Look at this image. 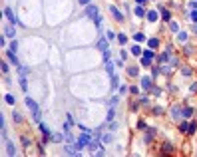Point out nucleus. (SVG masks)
<instances>
[{"instance_id": "nucleus-1", "label": "nucleus", "mask_w": 197, "mask_h": 157, "mask_svg": "<svg viewBox=\"0 0 197 157\" xmlns=\"http://www.w3.org/2000/svg\"><path fill=\"white\" fill-rule=\"evenodd\" d=\"M24 101H26V105L30 108V112H32V117H34V121L36 124H40L42 121V113H40V105L36 104L32 97H24Z\"/></svg>"}, {"instance_id": "nucleus-2", "label": "nucleus", "mask_w": 197, "mask_h": 157, "mask_svg": "<svg viewBox=\"0 0 197 157\" xmlns=\"http://www.w3.org/2000/svg\"><path fill=\"white\" fill-rule=\"evenodd\" d=\"M90 141H92V133H90V131H82V135H80L78 141H76L78 151H82L84 147H88V145H90Z\"/></svg>"}, {"instance_id": "nucleus-3", "label": "nucleus", "mask_w": 197, "mask_h": 157, "mask_svg": "<svg viewBox=\"0 0 197 157\" xmlns=\"http://www.w3.org/2000/svg\"><path fill=\"white\" fill-rule=\"evenodd\" d=\"M181 105H173V108H171V112H169V116H171V120L173 121H181L183 120V112H181Z\"/></svg>"}, {"instance_id": "nucleus-4", "label": "nucleus", "mask_w": 197, "mask_h": 157, "mask_svg": "<svg viewBox=\"0 0 197 157\" xmlns=\"http://www.w3.org/2000/svg\"><path fill=\"white\" fill-rule=\"evenodd\" d=\"M100 16V10H98V6H94V4H88L86 6V18H92V20H96Z\"/></svg>"}, {"instance_id": "nucleus-5", "label": "nucleus", "mask_w": 197, "mask_h": 157, "mask_svg": "<svg viewBox=\"0 0 197 157\" xmlns=\"http://www.w3.org/2000/svg\"><path fill=\"white\" fill-rule=\"evenodd\" d=\"M169 60H171V48H165L161 54H159L157 62H159V64H169Z\"/></svg>"}, {"instance_id": "nucleus-6", "label": "nucleus", "mask_w": 197, "mask_h": 157, "mask_svg": "<svg viewBox=\"0 0 197 157\" xmlns=\"http://www.w3.org/2000/svg\"><path fill=\"white\" fill-rule=\"evenodd\" d=\"M145 20H148V22H157V20H159V12L157 10H148V12H145Z\"/></svg>"}, {"instance_id": "nucleus-7", "label": "nucleus", "mask_w": 197, "mask_h": 157, "mask_svg": "<svg viewBox=\"0 0 197 157\" xmlns=\"http://www.w3.org/2000/svg\"><path fill=\"white\" fill-rule=\"evenodd\" d=\"M4 16H6L8 20H10L12 24H20V26H22V22H18V20H16V16H14V12H12V8H4Z\"/></svg>"}, {"instance_id": "nucleus-8", "label": "nucleus", "mask_w": 197, "mask_h": 157, "mask_svg": "<svg viewBox=\"0 0 197 157\" xmlns=\"http://www.w3.org/2000/svg\"><path fill=\"white\" fill-rule=\"evenodd\" d=\"M110 14L114 16V20H116V22H124V14H121V12H120L116 6H110Z\"/></svg>"}, {"instance_id": "nucleus-9", "label": "nucleus", "mask_w": 197, "mask_h": 157, "mask_svg": "<svg viewBox=\"0 0 197 157\" xmlns=\"http://www.w3.org/2000/svg\"><path fill=\"white\" fill-rule=\"evenodd\" d=\"M98 50H100V52L110 50V40H108V38H100V40H98Z\"/></svg>"}, {"instance_id": "nucleus-10", "label": "nucleus", "mask_w": 197, "mask_h": 157, "mask_svg": "<svg viewBox=\"0 0 197 157\" xmlns=\"http://www.w3.org/2000/svg\"><path fill=\"white\" fill-rule=\"evenodd\" d=\"M4 145H6V153L10 155V157L16 155V147H14V143H12L10 139H4Z\"/></svg>"}, {"instance_id": "nucleus-11", "label": "nucleus", "mask_w": 197, "mask_h": 157, "mask_svg": "<svg viewBox=\"0 0 197 157\" xmlns=\"http://www.w3.org/2000/svg\"><path fill=\"white\" fill-rule=\"evenodd\" d=\"M152 86H153V80L149 78V76H144V78H141V88H144V90H152Z\"/></svg>"}, {"instance_id": "nucleus-12", "label": "nucleus", "mask_w": 197, "mask_h": 157, "mask_svg": "<svg viewBox=\"0 0 197 157\" xmlns=\"http://www.w3.org/2000/svg\"><path fill=\"white\" fill-rule=\"evenodd\" d=\"M64 153L66 155H78L80 151H78V147H74L72 143H68V145H64Z\"/></svg>"}, {"instance_id": "nucleus-13", "label": "nucleus", "mask_w": 197, "mask_h": 157, "mask_svg": "<svg viewBox=\"0 0 197 157\" xmlns=\"http://www.w3.org/2000/svg\"><path fill=\"white\" fill-rule=\"evenodd\" d=\"M181 112H183V120H191V117H193V108H189V105H183V109H181Z\"/></svg>"}, {"instance_id": "nucleus-14", "label": "nucleus", "mask_w": 197, "mask_h": 157, "mask_svg": "<svg viewBox=\"0 0 197 157\" xmlns=\"http://www.w3.org/2000/svg\"><path fill=\"white\" fill-rule=\"evenodd\" d=\"M187 40H189V34H187L185 30H179L177 32V42H179V44H185Z\"/></svg>"}, {"instance_id": "nucleus-15", "label": "nucleus", "mask_w": 197, "mask_h": 157, "mask_svg": "<svg viewBox=\"0 0 197 157\" xmlns=\"http://www.w3.org/2000/svg\"><path fill=\"white\" fill-rule=\"evenodd\" d=\"M38 129H40V133L44 135V137H50V139H52V135H50V129H48V125H46V124H42V121H40V124H38Z\"/></svg>"}, {"instance_id": "nucleus-16", "label": "nucleus", "mask_w": 197, "mask_h": 157, "mask_svg": "<svg viewBox=\"0 0 197 157\" xmlns=\"http://www.w3.org/2000/svg\"><path fill=\"white\" fill-rule=\"evenodd\" d=\"M156 133H157V129L156 127H148V133H145V143H149L153 137H156Z\"/></svg>"}, {"instance_id": "nucleus-17", "label": "nucleus", "mask_w": 197, "mask_h": 157, "mask_svg": "<svg viewBox=\"0 0 197 157\" xmlns=\"http://www.w3.org/2000/svg\"><path fill=\"white\" fill-rule=\"evenodd\" d=\"M161 151H163V153H173V145H171V141H163L161 143Z\"/></svg>"}, {"instance_id": "nucleus-18", "label": "nucleus", "mask_w": 197, "mask_h": 157, "mask_svg": "<svg viewBox=\"0 0 197 157\" xmlns=\"http://www.w3.org/2000/svg\"><path fill=\"white\" fill-rule=\"evenodd\" d=\"M128 76H129V78H137V76H140V68H137V66H129L128 68Z\"/></svg>"}, {"instance_id": "nucleus-19", "label": "nucleus", "mask_w": 197, "mask_h": 157, "mask_svg": "<svg viewBox=\"0 0 197 157\" xmlns=\"http://www.w3.org/2000/svg\"><path fill=\"white\" fill-rule=\"evenodd\" d=\"M159 12H161V20L171 22V12H169V10H165V8H159Z\"/></svg>"}, {"instance_id": "nucleus-20", "label": "nucleus", "mask_w": 197, "mask_h": 157, "mask_svg": "<svg viewBox=\"0 0 197 157\" xmlns=\"http://www.w3.org/2000/svg\"><path fill=\"white\" fill-rule=\"evenodd\" d=\"M179 131H181V133H187V129H189V121L187 120H181L179 121V127H177Z\"/></svg>"}, {"instance_id": "nucleus-21", "label": "nucleus", "mask_w": 197, "mask_h": 157, "mask_svg": "<svg viewBox=\"0 0 197 157\" xmlns=\"http://www.w3.org/2000/svg\"><path fill=\"white\" fill-rule=\"evenodd\" d=\"M4 36H8V38H14V36H16V30H14V26H4Z\"/></svg>"}, {"instance_id": "nucleus-22", "label": "nucleus", "mask_w": 197, "mask_h": 157, "mask_svg": "<svg viewBox=\"0 0 197 157\" xmlns=\"http://www.w3.org/2000/svg\"><path fill=\"white\" fill-rule=\"evenodd\" d=\"M148 48L157 50L159 48V40H157V38H149V40H148Z\"/></svg>"}, {"instance_id": "nucleus-23", "label": "nucleus", "mask_w": 197, "mask_h": 157, "mask_svg": "<svg viewBox=\"0 0 197 157\" xmlns=\"http://www.w3.org/2000/svg\"><path fill=\"white\" fill-rule=\"evenodd\" d=\"M145 12H148V10H144V6H141V4H137V6L133 8V14L140 16V18H141V16H145Z\"/></svg>"}, {"instance_id": "nucleus-24", "label": "nucleus", "mask_w": 197, "mask_h": 157, "mask_svg": "<svg viewBox=\"0 0 197 157\" xmlns=\"http://www.w3.org/2000/svg\"><path fill=\"white\" fill-rule=\"evenodd\" d=\"M129 50H132V56H141V54H144V50H141V48H140V46H137V44H133V46H132V48H129Z\"/></svg>"}, {"instance_id": "nucleus-25", "label": "nucleus", "mask_w": 197, "mask_h": 157, "mask_svg": "<svg viewBox=\"0 0 197 157\" xmlns=\"http://www.w3.org/2000/svg\"><path fill=\"white\" fill-rule=\"evenodd\" d=\"M197 133V121H189V129H187V135H195Z\"/></svg>"}, {"instance_id": "nucleus-26", "label": "nucleus", "mask_w": 197, "mask_h": 157, "mask_svg": "<svg viewBox=\"0 0 197 157\" xmlns=\"http://www.w3.org/2000/svg\"><path fill=\"white\" fill-rule=\"evenodd\" d=\"M0 127H2V139H6V120H4V116H0Z\"/></svg>"}, {"instance_id": "nucleus-27", "label": "nucleus", "mask_w": 197, "mask_h": 157, "mask_svg": "<svg viewBox=\"0 0 197 157\" xmlns=\"http://www.w3.org/2000/svg\"><path fill=\"white\" fill-rule=\"evenodd\" d=\"M106 72H108L110 76H114V74H116V72H114V62H112V60H108V62H106Z\"/></svg>"}, {"instance_id": "nucleus-28", "label": "nucleus", "mask_w": 197, "mask_h": 157, "mask_svg": "<svg viewBox=\"0 0 197 157\" xmlns=\"http://www.w3.org/2000/svg\"><path fill=\"white\" fill-rule=\"evenodd\" d=\"M141 56H145V58H152V60H156V50H144V54H141Z\"/></svg>"}, {"instance_id": "nucleus-29", "label": "nucleus", "mask_w": 197, "mask_h": 157, "mask_svg": "<svg viewBox=\"0 0 197 157\" xmlns=\"http://www.w3.org/2000/svg\"><path fill=\"white\" fill-rule=\"evenodd\" d=\"M12 120H14L16 124H22L24 117H22V113H20V112H12Z\"/></svg>"}, {"instance_id": "nucleus-30", "label": "nucleus", "mask_w": 197, "mask_h": 157, "mask_svg": "<svg viewBox=\"0 0 197 157\" xmlns=\"http://www.w3.org/2000/svg\"><path fill=\"white\" fill-rule=\"evenodd\" d=\"M20 88H22V92L28 90V80H26V76H20Z\"/></svg>"}, {"instance_id": "nucleus-31", "label": "nucleus", "mask_w": 197, "mask_h": 157, "mask_svg": "<svg viewBox=\"0 0 197 157\" xmlns=\"http://www.w3.org/2000/svg\"><path fill=\"white\" fill-rule=\"evenodd\" d=\"M20 143H22L24 147H30V145H32V139L26 137V135H22V137H20Z\"/></svg>"}, {"instance_id": "nucleus-32", "label": "nucleus", "mask_w": 197, "mask_h": 157, "mask_svg": "<svg viewBox=\"0 0 197 157\" xmlns=\"http://www.w3.org/2000/svg\"><path fill=\"white\" fill-rule=\"evenodd\" d=\"M114 117H116V109H114V108H110V109H108V117H106V124H108V121H114Z\"/></svg>"}, {"instance_id": "nucleus-33", "label": "nucleus", "mask_w": 197, "mask_h": 157, "mask_svg": "<svg viewBox=\"0 0 197 157\" xmlns=\"http://www.w3.org/2000/svg\"><path fill=\"white\" fill-rule=\"evenodd\" d=\"M152 58H145V56H141V66L144 68H152Z\"/></svg>"}, {"instance_id": "nucleus-34", "label": "nucleus", "mask_w": 197, "mask_h": 157, "mask_svg": "<svg viewBox=\"0 0 197 157\" xmlns=\"http://www.w3.org/2000/svg\"><path fill=\"white\" fill-rule=\"evenodd\" d=\"M8 60H10V64H14V66H20L18 60H16V56H14V52H10V50H8Z\"/></svg>"}, {"instance_id": "nucleus-35", "label": "nucleus", "mask_w": 197, "mask_h": 157, "mask_svg": "<svg viewBox=\"0 0 197 157\" xmlns=\"http://www.w3.org/2000/svg\"><path fill=\"white\" fill-rule=\"evenodd\" d=\"M118 86H120V78H118V76H112V88H114V90H118Z\"/></svg>"}, {"instance_id": "nucleus-36", "label": "nucleus", "mask_w": 197, "mask_h": 157, "mask_svg": "<svg viewBox=\"0 0 197 157\" xmlns=\"http://www.w3.org/2000/svg\"><path fill=\"white\" fill-rule=\"evenodd\" d=\"M133 40H136V42H144V40H145V36H144L141 32H136V34H133Z\"/></svg>"}, {"instance_id": "nucleus-37", "label": "nucleus", "mask_w": 197, "mask_h": 157, "mask_svg": "<svg viewBox=\"0 0 197 157\" xmlns=\"http://www.w3.org/2000/svg\"><path fill=\"white\" fill-rule=\"evenodd\" d=\"M118 42H120V46L128 44V36H125V34H120V36H118Z\"/></svg>"}, {"instance_id": "nucleus-38", "label": "nucleus", "mask_w": 197, "mask_h": 157, "mask_svg": "<svg viewBox=\"0 0 197 157\" xmlns=\"http://www.w3.org/2000/svg\"><path fill=\"white\" fill-rule=\"evenodd\" d=\"M4 101H6L8 105H12V104H14V96H12V94H6V96H4Z\"/></svg>"}, {"instance_id": "nucleus-39", "label": "nucleus", "mask_w": 197, "mask_h": 157, "mask_svg": "<svg viewBox=\"0 0 197 157\" xmlns=\"http://www.w3.org/2000/svg\"><path fill=\"white\" fill-rule=\"evenodd\" d=\"M62 137H64V133H52V141H54V143L62 141Z\"/></svg>"}, {"instance_id": "nucleus-40", "label": "nucleus", "mask_w": 197, "mask_h": 157, "mask_svg": "<svg viewBox=\"0 0 197 157\" xmlns=\"http://www.w3.org/2000/svg\"><path fill=\"white\" fill-rule=\"evenodd\" d=\"M102 141H104V143H110V141H114V135H112V133H108V135H102Z\"/></svg>"}, {"instance_id": "nucleus-41", "label": "nucleus", "mask_w": 197, "mask_h": 157, "mask_svg": "<svg viewBox=\"0 0 197 157\" xmlns=\"http://www.w3.org/2000/svg\"><path fill=\"white\" fill-rule=\"evenodd\" d=\"M129 94H132V96H140V88H137V86H129Z\"/></svg>"}, {"instance_id": "nucleus-42", "label": "nucleus", "mask_w": 197, "mask_h": 157, "mask_svg": "<svg viewBox=\"0 0 197 157\" xmlns=\"http://www.w3.org/2000/svg\"><path fill=\"white\" fill-rule=\"evenodd\" d=\"M189 20H191L193 24H197V10H191V12H189Z\"/></svg>"}, {"instance_id": "nucleus-43", "label": "nucleus", "mask_w": 197, "mask_h": 157, "mask_svg": "<svg viewBox=\"0 0 197 157\" xmlns=\"http://www.w3.org/2000/svg\"><path fill=\"white\" fill-rule=\"evenodd\" d=\"M169 30L171 32H179V24L177 22H169Z\"/></svg>"}, {"instance_id": "nucleus-44", "label": "nucleus", "mask_w": 197, "mask_h": 157, "mask_svg": "<svg viewBox=\"0 0 197 157\" xmlns=\"http://www.w3.org/2000/svg\"><path fill=\"white\" fill-rule=\"evenodd\" d=\"M10 52H18V42H16V40H12V44H10Z\"/></svg>"}, {"instance_id": "nucleus-45", "label": "nucleus", "mask_w": 197, "mask_h": 157, "mask_svg": "<svg viewBox=\"0 0 197 157\" xmlns=\"http://www.w3.org/2000/svg\"><path fill=\"white\" fill-rule=\"evenodd\" d=\"M137 129H148V124L144 120H137Z\"/></svg>"}, {"instance_id": "nucleus-46", "label": "nucleus", "mask_w": 197, "mask_h": 157, "mask_svg": "<svg viewBox=\"0 0 197 157\" xmlns=\"http://www.w3.org/2000/svg\"><path fill=\"white\" fill-rule=\"evenodd\" d=\"M118 101H120V97H118V96H114V97L110 100V108H116V105H118Z\"/></svg>"}, {"instance_id": "nucleus-47", "label": "nucleus", "mask_w": 197, "mask_h": 157, "mask_svg": "<svg viewBox=\"0 0 197 157\" xmlns=\"http://www.w3.org/2000/svg\"><path fill=\"white\" fill-rule=\"evenodd\" d=\"M153 116H163V108L156 105V108H153Z\"/></svg>"}, {"instance_id": "nucleus-48", "label": "nucleus", "mask_w": 197, "mask_h": 157, "mask_svg": "<svg viewBox=\"0 0 197 157\" xmlns=\"http://www.w3.org/2000/svg\"><path fill=\"white\" fill-rule=\"evenodd\" d=\"M128 92H129V88H128V86H120V96H125Z\"/></svg>"}, {"instance_id": "nucleus-49", "label": "nucleus", "mask_w": 197, "mask_h": 157, "mask_svg": "<svg viewBox=\"0 0 197 157\" xmlns=\"http://www.w3.org/2000/svg\"><path fill=\"white\" fill-rule=\"evenodd\" d=\"M161 72H163V74H169V72H171V68H173V66H165V64H161Z\"/></svg>"}, {"instance_id": "nucleus-50", "label": "nucleus", "mask_w": 197, "mask_h": 157, "mask_svg": "<svg viewBox=\"0 0 197 157\" xmlns=\"http://www.w3.org/2000/svg\"><path fill=\"white\" fill-rule=\"evenodd\" d=\"M181 74L183 76H191L193 72H191V68H181Z\"/></svg>"}, {"instance_id": "nucleus-51", "label": "nucleus", "mask_w": 197, "mask_h": 157, "mask_svg": "<svg viewBox=\"0 0 197 157\" xmlns=\"http://www.w3.org/2000/svg\"><path fill=\"white\" fill-rule=\"evenodd\" d=\"M140 101H141L144 105H149V97H148V96H141V97H140Z\"/></svg>"}, {"instance_id": "nucleus-52", "label": "nucleus", "mask_w": 197, "mask_h": 157, "mask_svg": "<svg viewBox=\"0 0 197 157\" xmlns=\"http://www.w3.org/2000/svg\"><path fill=\"white\" fill-rule=\"evenodd\" d=\"M110 131H118V121H110Z\"/></svg>"}, {"instance_id": "nucleus-53", "label": "nucleus", "mask_w": 197, "mask_h": 157, "mask_svg": "<svg viewBox=\"0 0 197 157\" xmlns=\"http://www.w3.org/2000/svg\"><path fill=\"white\" fill-rule=\"evenodd\" d=\"M0 66H2V74H8V62H2Z\"/></svg>"}, {"instance_id": "nucleus-54", "label": "nucleus", "mask_w": 197, "mask_h": 157, "mask_svg": "<svg viewBox=\"0 0 197 157\" xmlns=\"http://www.w3.org/2000/svg\"><path fill=\"white\" fill-rule=\"evenodd\" d=\"M189 8H191V10H197V0H191V2H189Z\"/></svg>"}, {"instance_id": "nucleus-55", "label": "nucleus", "mask_w": 197, "mask_h": 157, "mask_svg": "<svg viewBox=\"0 0 197 157\" xmlns=\"http://www.w3.org/2000/svg\"><path fill=\"white\" fill-rule=\"evenodd\" d=\"M94 22H96V26H98V28H102V16H98Z\"/></svg>"}, {"instance_id": "nucleus-56", "label": "nucleus", "mask_w": 197, "mask_h": 157, "mask_svg": "<svg viewBox=\"0 0 197 157\" xmlns=\"http://www.w3.org/2000/svg\"><path fill=\"white\" fill-rule=\"evenodd\" d=\"M116 38V32H108V40H114Z\"/></svg>"}, {"instance_id": "nucleus-57", "label": "nucleus", "mask_w": 197, "mask_h": 157, "mask_svg": "<svg viewBox=\"0 0 197 157\" xmlns=\"http://www.w3.org/2000/svg\"><path fill=\"white\" fill-rule=\"evenodd\" d=\"M90 2H92V0H80V4H82V6H88Z\"/></svg>"}, {"instance_id": "nucleus-58", "label": "nucleus", "mask_w": 197, "mask_h": 157, "mask_svg": "<svg viewBox=\"0 0 197 157\" xmlns=\"http://www.w3.org/2000/svg\"><path fill=\"white\" fill-rule=\"evenodd\" d=\"M191 92H197V82H195V84H191Z\"/></svg>"}, {"instance_id": "nucleus-59", "label": "nucleus", "mask_w": 197, "mask_h": 157, "mask_svg": "<svg viewBox=\"0 0 197 157\" xmlns=\"http://www.w3.org/2000/svg\"><path fill=\"white\" fill-rule=\"evenodd\" d=\"M145 2H148V0H136V4H141V6H144Z\"/></svg>"}, {"instance_id": "nucleus-60", "label": "nucleus", "mask_w": 197, "mask_h": 157, "mask_svg": "<svg viewBox=\"0 0 197 157\" xmlns=\"http://www.w3.org/2000/svg\"><path fill=\"white\" fill-rule=\"evenodd\" d=\"M193 34H197V24H193Z\"/></svg>"}]
</instances>
